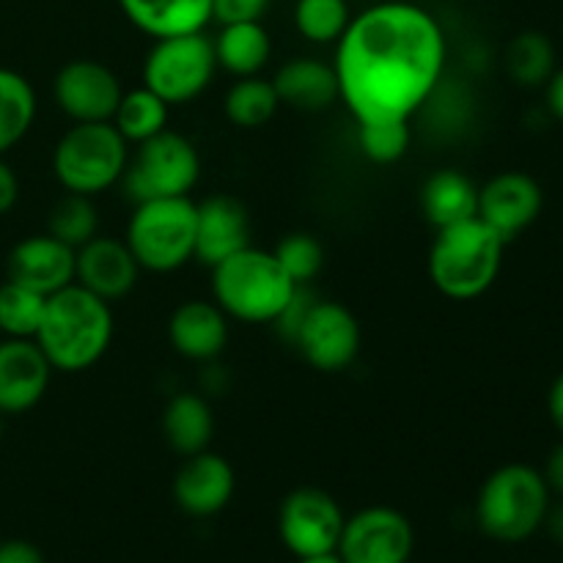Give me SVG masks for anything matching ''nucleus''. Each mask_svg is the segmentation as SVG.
<instances>
[{
    "label": "nucleus",
    "mask_w": 563,
    "mask_h": 563,
    "mask_svg": "<svg viewBox=\"0 0 563 563\" xmlns=\"http://www.w3.org/2000/svg\"><path fill=\"white\" fill-rule=\"evenodd\" d=\"M443 25L410 0H385L352 16L335 42L341 102L355 124L412 121L445 75Z\"/></svg>",
    "instance_id": "1"
},
{
    "label": "nucleus",
    "mask_w": 563,
    "mask_h": 563,
    "mask_svg": "<svg viewBox=\"0 0 563 563\" xmlns=\"http://www.w3.org/2000/svg\"><path fill=\"white\" fill-rule=\"evenodd\" d=\"M115 319L110 302L71 284L47 297L36 344L53 372L82 374L97 366L113 344Z\"/></svg>",
    "instance_id": "2"
},
{
    "label": "nucleus",
    "mask_w": 563,
    "mask_h": 563,
    "mask_svg": "<svg viewBox=\"0 0 563 563\" xmlns=\"http://www.w3.org/2000/svg\"><path fill=\"white\" fill-rule=\"evenodd\" d=\"M506 242L478 218L434 231L429 247V280L443 297L456 302L487 295L504 267Z\"/></svg>",
    "instance_id": "3"
},
{
    "label": "nucleus",
    "mask_w": 563,
    "mask_h": 563,
    "mask_svg": "<svg viewBox=\"0 0 563 563\" xmlns=\"http://www.w3.org/2000/svg\"><path fill=\"white\" fill-rule=\"evenodd\" d=\"M297 284L273 251L247 245L212 267V300L229 319L245 324H275L295 297Z\"/></svg>",
    "instance_id": "4"
},
{
    "label": "nucleus",
    "mask_w": 563,
    "mask_h": 563,
    "mask_svg": "<svg viewBox=\"0 0 563 563\" xmlns=\"http://www.w3.org/2000/svg\"><path fill=\"white\" fill-rule=\"evenodd\" d=\"M553 493L542 471L526 462H509L484 478L476 498V526L500 544L528 542L544 526Z\"/></svg>",
    "instance_id": "5"
},
{
    "label": "nucleus",
    "mask_w": 563,
    "mask_h": 563,
    "mask_svg": "<svg viewBox=\"0 0 563 563\" xmlns=\"http://www.w3.org/2000/svg\"><path fill=\"white\" fill-rule=\"evenodd\" d=\"M130 152L113 121L71 124L53 148V176L66 192L97 198L121 185Z\"/></svg>",
    "instance_id": "6"
},
{
    "label": "nucleus",
    "mask_w": 563,
    "mask_h": 563,
    "mask_svg": "<svg viewBox=\"0 0 563 563\" xmlns=\"http://www.w3.org/2000/svg\"><path fill=\"white\" fill-rule=\"evenodd\" d=\"M124 242L143 273H176L196 258V201L187 196L135 203Z\"/></svg>",
    "instance_id": "7"
},
{
    "label": "nucleus",
    "mask_w": 563,
    "mask_h": 563,
    "mask_svg": "<svg viewBox=\"0 0 563 563\" xmlns=\"http://www.w3.org/2000/svg\"><path fill=\"white\" fill-rule=\"evenodd\" d=\"M201 154L196 143L168 126L130 152L121 190L132 203L154 198H187L201 181Z\"/></svg>",
    "instance_id": "8"
},
{
    "label": "nucleus",
    "mask_w": 563,
    "mask_h": 563,
    "mask_svg": "<svg viewBox=\"0 0 563 563\" xmlns=\"http://www.w3.org/2000/svg\"><path fill=\"white\" fill-rule=\"evenodd\" d=\"M218 75L214 44L207 31L154 38L143 58L141 86L157 93L174 108L201 97Z\"/></svg>",
    "instance_id": "9"
},
{
    "label": "nucleus",
    "mask_w": 563,
    "mask_h": 563,
    "mask_svg": "<svg viewBox=\"0 0 563 563\" xmlns=\"http://www.w3.org/2000/svg\"><path fill=\"white\" fill-rule=\"evenodd\" d=\"M344 522L346 517L333 495L319 487H297L280 500L278 537L297 561L311 559L339 550Z\"/></svg>",
    "instance_id": "10"
},
{
    "label": "nucleus",
    "mask_w": 563,
    "mask_h": 563,
    "mask_svg": "<svg viewBox=\"0 0 563 563\" xmlns=\"http://www.w3.org/2000/svg\"><path fill=\"white\" fill-rule=\"evenodd\" d=\"M302 361L322 374H341L357 361L363 330L355 313L335 300H313L306 319L297 328L295 341Z\"/></svg>",
    "instance_id": "11"
},
{
    "label": "nucleus",
    "mask_w": 563,
    "mask_h": 563,
    "mask_svg": "<svg viewBox=\"0 0 563 563\" xmlns=\"http://www.w3.org/2000/svg\"><path fill=\"white\" fill-rule=\"evenodd\" d=\"M416 550L412 522L390 506H368L346 517L339 550L344 563H407Z\"/></svg>",
    "instance_id": "12"
},
{
    "label": "nucleus",
    "mask_w": 563,
    "mask_h": 563,
    "mask_svg": "<svg viewBox=\"0 0 563 563\" xmlns=\"http://www.w3.org/2000/svg\"><path fill=\"white\" fill-rule=\"evenodd\" d=\"M124 97L119 75L93 58H75L58 69L53 80V99L71 124L110 121Z\"/></svg>",
    "instance_id": "13"
},
{
    "label": "nucleus",
    "mask_w": 563,
    "mask_h": 563,
    "mask_svg": "<svg viewBox=\"0 0 563 563\" xmlns=\"http://www.w3.org/2000/svg\"><path fill=\"white\" fill-rule=\"evenodd\" d=\"M544 209V190L526 170H500L478 187V220L509 245Z\"/></svg>",
    "instance_id": "14"
},
{
    "label": "nucleus",
    "mask_w": 563,
    "mask_h": 563,
    "mask_svg": "<svg viewBox=\"0 0 563 563\" xmlns=\"http://www.w3.org/2000/svg\"><path fill=\"white\" fill-rule=\"evenodd\" d=\"M236 493V473L225 456L214 451L185 456L174 476V500L192 520H209L231 504Z\"/></svg>",
    "instance_id": "15"
},
{
    "label": "nucleus",
    "mask_w": 563,
    "mask_h": 563,
    "mask_svg": "<svg viewBox=\"0 0 563 563\" xmlns=\"http://www.w3.org/2000/svg\"><path fill=\"white\" fill-rule=\"evenodd\" d=\"M53 366L33 339H0V416H25L44 399Z\"/></svg>",
    "instance_id": "16"
},
{
    "label": "nucleus",
    "mask_w": 563,
    "mask_h": 563,
    "mask_svg": "<svg viewBox=\"0 0 563 563\" xmlns=\"http://www.w3.org/2000/svg\"><path fill=\"white\" fill-rule=\"evenodd\" d=\"M141 273V264L119 236L97 234L75 253V284L110 306L132 295Z\"/></svg>",
    "instance_id": "17"
},
{
    "label": "nucleus",
    "mask_w": 563,
    "mask_h": 563,
    "mask_svg": "<svg viewBox=\"0 0 563 563\" xmlns=\"http://www.w3.org/2000/svg\"><path fill=\"white\" fill-rule=\"evenodd\" d=\"M251 245V214L240 198L214 192L196 203V258L209 269Z\"/></svg>",
    "instance_id": "18"
},
{
    "label": "nucleus",
    "mask_w": 563,
    "mask_h": 563,
    "mask_svg": "<svg viewBox=\"0 0 563 563\" xmlns=\"http://www.w3.org/2000/svg\"><path fill=\"white\" fill-rule=\"evenodd\" d=\"M75 247L53 234H33L16 242L5 262V278L49 297L75 284Z\"/></svg>",
    "instance_id": "19"
},
{
    "label": "nucleus",
    "mask_w": 563,
    "mask_h": 563,
    "mask_svg": "<svg viewBox=\"0 0 563 563\" xmlns=\"http://www.w3.org/2000/svg\"><path fill=\"white\" fill-rule=\"evenodd\" d=\"M229 317L214 300H185L168 317V341L185 361L214 363L229 346Z\"/></svg>",
    "instance_id": "20"
},
{
    "label": "nucleus",
    "mask_w": 563,
    "mask_h": 563,
    "mask_svg": "<svg viewBox=\"0 0 563 563\" xmlns=\"http://www.w3.org/2000/svg\"><path fill=\"white\" fill-rule=\"evenodd\" d=\"M280 104L302 113H322L341 102L333 64L319 58H289L273 77Z\"/></svg>",
    "instance_id": "21"
},
{
    "label": "nucleus",
    "mask_w": 563,
    "mask_h": 563,
    "mask_svg": "<svg viewBox=\"0 0 563 563\" xmlns=\"http://www.w3.org/2000/svg\"><path fill=\"white\" fill-rule=\"evenodd\" d=\"M132 27L148 38L181 36L207 31L212 16V0H115Z\"/></svg>",
    "instance_id": "22"
},
{
    "label": "nucleus",
    "mask_w": 563,
    "mask_h": 563,
    "mask_svg": "<svg viewBox=\"0 0 563 563\" xmlns=\"http://www.w3.org/2000/svg\"><path fill=\"white\" fill-rule=\"evenodd\" d=\"M421 212L434 231L478 218V187L456 168H440L421 187Z\"/></svg>",
    "instance_id": "23"
},
{
    "label": "nucleus",
    "mask_w": 563,
    "mask_h": 563,
    "mask_svg": "<svg viewBox=\"0 0 563 563\" xmlns=\"http://www.w3.org/2000/svg\"><path fill=\"white\" fill-rule=\"evenodd\" d=\"M163 438L179 456L201 454L212 445L214 412L212 405L196 390H181L163 407Z\"/></svg>",
    "instance_id": "24"
},
{
    "label": "nucleus",
    "mask_w": 563,
    "mask_h": 563,
    "mask_svg": "<svg viewBox=\"0 0 563 563\" xmlns=\"http://www.w3.org/2000/svg\"><path fill=\"white\" fill-rule=\"evenodd\" d=\"M212 44L218 69L229 71L234 80L236 77L262 75L273 58V38H269L262 20L223 22Z\"/></svg>",
    "instance_id": "25"
},
{
    "label": "nucleus",
    "mask_w": 563,
    "mask_h": 563,
    "mask_svg": "<svg viewBox=\"0 0 563 563\" xmlns=\"http://www.w3.org/2000/svg\"><path fill=\"white\" fill-rule=\"evenodd\" d=\"M36 110L38 102L31 80L0 66V157H5L31 132Z\"/></svg>",
    "instance_id": "26"
},
{
    "label": "nucleus",
    "mask_w": 563,
    "mask_h": 563,
    "mask_svg": "<svg viewBox=\"0 0 563 563\" xmlns=\"http://www.w3.org/2000/svg\"><path fill=\"white\" fill-rule=\"evenodd\" d=\"M280 99L275 93L273 80L256 77H236L234 86L225 91L223 113L236 130H262L275 119Z\"/></svg>",
    "instance_id": "27"
},
{
    "label": "nucleus",
    "mask_w": 563,
    "mask_h": 563,
    "mask_svg": "<svg viewBox=\"0 0 563 563\" xmlns=\"http://www.w3.org/2000/svg\"><path fill=\"white\" fill-rule=\"evenodd\" d=\"M168 119L170 104L159 99L154 91H148L146 86H137L132 91H124L110 121H113V126L130 146H137V143L168 130Z\"/></svg>",
    "instance_id": "28"
},
{
    "label": "nucleus",
    "mask_w": 563,
    "mask_h": 563,
    "mask_svg": "<svg viewBox=\"0 0 563 563\" xmlns=\"http://www.w3.org/2000/svg\"><path fill=\"white\" fill-rule=\"evenodd\" d=\"M555 69H559L555 66V47L544 33L526 31L511 38V44L506 47V71L517 86H548Z\"/></svg>",
    "instance_id": "29"
},
{
    "label": "nucleus",
    "mask_w": 563,
    "mask_h": 563,
    "mask_svg": "<svg viewBox=\"0 0 563 563\" xmlns=\"http://www.w3.org/2000/svg\"><path fill=\"white\" fill-rule=\"evenodd\" d=\"M47 297L16 280L0 284V335L5 339H36Z\"/></svg>",
    "instance_id": "30"
},
{
    "label": "nucleus",
    "mask_w": 563,
    "mask_h": 563,
    "mask_svg": "<svg viewBox=\"0 0 563 563\" xmlns=\"http://www.w3.org/2000/svg\"><path fill=\"white\" fill-rule=\"evenodd\" d=\"M352 11L346 0H297L295 27L311 44H335L344 36Z\"/></svg>",
    "instance_id": "31"
},
{
    "label": "nucleus",
    "mask_w": 563,
    "mask_h": 563,
    "mask_svg": "<svg viewBox=\"0 0 563 563\" xmlns=\"http://www.w3.org/2000/svg\"><path fill=\"white\" fill-rule=\"evenodd\" d=\"M47 234H53L64 245L75 247V251L91 242L99 234V214L93 207V198L66 192L49 212Z\"/></svg>",
    "instance_id": "32"
},
{
    "label": "nucleus",
    "mask_w": 563,
    "mask_h": 563,
    "mask_svg": "<svg viewBox=\"0 0 563 563\" xmlns=\"http://www.w3.org/2000/svg\"><path fill=\"white\" fill-rule=\"evenodd\" d=\"M412 143V121H368L357 124V148L374 165H394Z\"/></svg>",
    "instance_id": "33"
},
{
    "label": "nucleus",
    "mask_w": 563,
    "mask_h": 563,
    "mask_svg": "<svg viewBox=\"0 0 563 563\" xmlns=\"http://www.w3.org/2000/svg\"><path fill=\"white\" fill-rule=\"evenodd\" d=\"M273 253L297 286H308L324 269V245L308 231L286 234Z\"/></svg>",
    "instance_id": "34"
},
{
    "label": "nucleus",
    "mask_w": 563,
    "mask_h": 563,
    "mask_svg": "<svg viewBox=\"0 0 563 563\" xmlns=\"http://www.w3.org/2000/svg\"><path fill=\"white\" fill-rule=\"evenodd\" d=\"M273 0H212V16L223 22L262 20Z\"/></svg>",
    "instance_id": "35"
},
{
    "label": "nucleus",
    "mask_w": 563,
    "mask_h": 563,
    "mask_svg": "<svg viewBox=\"0 0 563 563\" xmlns=\"http://www.w3.org/2000/svg\"><path fill=\"white\" fill-rule=\"evenodd\" d=\"M0 563H44L42 550L25 539H9L0 542Z\"/></svg>",
    "instance_id": "36"
},
{
    "label": "nucleus",
    "mask_w": 563,
    "mask_h": 563,
    "mask_svg": "<svg viewBox=\"0 0 563 563\" xmlns=\"http://www.w3.org/2000/svg\"><path fill=\"white\" fill-rule=\"evenodd\" d=\"M20 201V179L14 168L0 157V214H9Z\"/></svg>",
    "instance_id": "37"
},
{
    "label": "nucleus",
    "mask_w": 563,
    "mask_h": 563,
    "mask_svg": "<svg viewBox=\"0 0 563 563\" xmlns=\"http://www.w3.org/2000/svg\"><path fill=\"white\" fill-rule=\"evenodd\" d=\"M542 476H544V482H548L550 493L563 498V440L555 445L553 451H550L548 462H544Z\"/></svg>",
    "instance_id": "38"
},
{
    "label": "nucleus",
    "mask_w": 563,
    "mask_h": 563,
    "mask_svg": "<svg viewBox=\"0 0 563 563\" xmlns=\"http://www.w3.org/2000/svg\"><path fill=\"white\" fill-rule=\"evenodd\" d=\"M544 99H548L550 113L563 124V66L553 71V77H550L548 86H544Z\"/></svg>",
    "instance_id": "39"
},
{
    "label": "nucleus",
    "mask_w": 563,
    "mask_h": 563,
    "mask_svg": "<svg viewBox=\"0 0 563 563\" xmlns=\"http://www.w3.org/2000/svg\"><path fill=\"white\" fill-rule=\"evenodd\" d=\"M548 416L563 438V372L553 379V385L548 390Z\"/></svg>",
    "instance_id": "40"
},
{
    "label": "nucleus",
    "mask_w": 563,
    "mask_h": 563,
    "mask_svg": "<svg viewBox=\"0 0 563 563\" xmlns=\"http://www.w3.org/2000/svg\"><path fill=\"white\" fill-rule=\"evenodd\" d=\"M542 528H548L550 539H553L555 544H561V548H563V498L559 500V504H550L548 517H544Z\"/></svg>",
    "instance_id": "41"
},
{
    "label": "nucleus",
    "mask_w": 563,
    "mask_h": 563,
    "mask_svg": "<svg viewBox=\"0 0 563 563\" xmlns=\"http://www.w3.org/2000/svg\"><path fill=\"white\" fill-rule=\"evenodd\" d=\"M300 563H344L339 553H324V555H311V559H300Z\"/></svg>",
    "instance_id": "42"
},
{
    "label": "nucleus",
    "mask_w": 563,
    "mask_h": 563,
    "mask_svg": "<svg viewBox=\"0 0 563 563\" xmlns=\"http://www.w3.org/2000/svg\"><path fill=\"white\" fill-rule=\"evenodd\" d=\"M3 421H5V416H0V434H3Z\"/></svg>",
    "instance_id": "43"
}]
</instances>
